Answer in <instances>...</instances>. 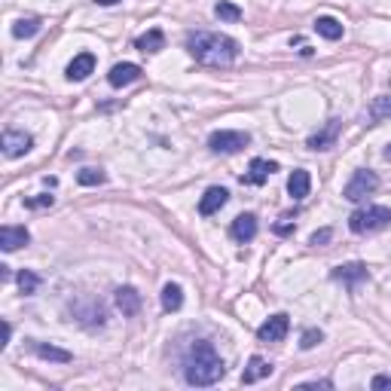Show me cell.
<instances>
[{"mask_svg":"<svg viewBox=\"0 0 391 391\" xmlns=\"http://www.w3.org/2000/svg\"><path fill=\"white\" fill-rule=\"evenodd\" d=\"M187 49L199 64L208 68H229L239 58V43L227 34H214V31H196L187 37Z\"/></svg>","mask_w":391,"mask_h":391,"instance_id":"1","label":"cell"},{"mask_svg":"<svg viewBox=\"0 0 391 391\" xmlns=\"http://www.w3.org/2000/svg\"><path fill=\"white\" fill-rule=\"evenodd\" d=\"M223 373H227V367H223L220 355L214 352V346L205 343V339H196L184 357V379L196 388H205L220 382Z\"/></svg>","mask_w":391,"mask_h":391,"instance_id":"2","label":"cell"},{"mask_svg":"<svg viewBox=\"0 0 391 391\" xmlns=\"http://www.w3.org/2000/svg\"><path fill=\"white\" fill-rule=\"evenodd\" d=\"M388 223H391V208H385V205H367V208H357V211H352V218H348V229H352L355 236H367V232L385 229Z\"/></svg>","mask_w":391,"mask_h":391,"instance_id":"3","label":"cell"},{"mask_svg":"<svg viewBox=\"0 0 391 391\" xmlns=\"http://www.w3.org/2000/svg\"><path fill=\"white\" fill-rule=\"evenodd\" d=\"M379 190V178H376V171H370V169H357L352 174V180L346 184L343 190V196L348 199V202H364L367 196H373Z\"/></svg>","mask_w":391,"mask_h":391,"instance_id":"4","label":"cell"},{"mask_svg":"<svg viewBox=\"0 0 391 391\" xmlns=\"http://www.w3.org/2000/svg\"><path fill=\"white\" fill-rule=\"evenodd\" d=\"M248 144H251V135H248V131L220 129V131H211V138H208V147H211L214 153H239V150H245Z\"/></svg>","mask_w":391,"mask_h":391,"instance_id":"5","label":"cell"},{"mask_svg":"<svg viewBox=\"0 0 391 391\" xmlns=\"http://www.w3.org/2000/svg\"><path fill=\"white\" fill-rule=\"evenodd\" d=\"M0 147H3V156H10V159H19V156H24L31 147H34V138H31L28 131L6 129L3 138H0Z\"/></svg>","mask_w":391,"mask_h":391,"instance_id":"6","label":"cell"},{"mask_svg":"<svg viewBox=\"0 0 391 391\" xmlns=\"http://www.w3.org/2000/svg\"><path fill=\"white\" fill-rule=\"evenodd\" d=\"M287 330H290V318L285 312H278V315H272L266 324H260L257 339H260V343H281V339L287 336Z\"/></svg>","mask_w":391,"mask_h":391,"instance_id":"7","label":"cell"},{"mask_svg":"<svg viewBox=\"0 0 391 391\" xmlns=\"http://www.w3.org/2000/svg\"><path fill=\"white\" fill-rule=\"evenodd\" d=\"M330 276H334V281H343L346 287H357L361 281H367L370 272H367V263H346V266H336Z\"/></svg>","mask_w":391,"mask_h":391,"instance_id":"8","label":"cell"},{"mask_svg":"<svg viewBox=\"0 0 391 391\" xmlns=\"http://www.w3.org/2000/svg\"><path fill=\"white\" fill-rule=\"evenodd\" d=\"M227 199H229V193L223 187H208L205 196L199 199V214H202V218H211V214H218L220 208L227 205Z\"/></svg>","mask_w":391,"mask_h":391,"instance_id":"9","label":"cell"},{"mask_svg":"<svg viewBox=\"0 0 391 391\" xmlns=\"http://www.w3.org/2000/svg\"><path fill=\"white\" fill-rule=\"evenodd\" d=\"M135 80H141V68L131 62H122V64H113L111 73H107V83L113 89H122V86H131Z\"/></svg>","mask_w":391,"mask_h":391,"instance_id":"10","label":"cell"},{"mask_svg":"<svg viewBox=\"0 0 391 391\" xmlns=\"http://www.w3.org/2000/svg\"><path fill=\"white\" fill-rule=\"evenodd\" d=\"M339 129H343V122H339V120H330L321 131H315V135L306 141V147H309V150H330V147L336 144V138H339Z\"/></svg>","mask_w":391,"mask_h":391,"instance_id":"11","label":"cell"},{"mask_svg":"<svg viewBox=\"0 0 391 391\" xmlns=\"http://www.w3.org/2000/svg\"><path fill=\"white\" fill-rule=\"evenodd\" d=\"M92 71H95V55L92 52H80V55H73V62L68 64L64 77H68L71 83H83Z\"/></svg>","mask_w":391,"mask_h":391,"instance_id":"12","label":"cell"},{"mask_svg":"<svg viewBox=\"0 0 391 391\" xmlns=\"http://www.w3.org/2000/svg\"><path fill=\"white\" fill-rule=\"evenodd\" d=\"M28 242H31V232L24 227H3L0 229V248H3L6 254L19 251V248H24Z\"/></svg>","mask_w":391,"mask_h":391,"instance_id":"13","label":"cell"},{"mask_svg":"<svg viewBox=\"0 0 391 391\" xmlns=\"http://www.w3.org/2000/svg\"><path fill=\"white\" fill-rule=\"evenodd\" d=\"M257 229H260V227H257L254 214H239V218L232 220V227H229V236L236 239V242L245 245V242H251V239L257 236Z\"/></svg>","mask_w":391,"mask_h":391,"instance_id":"14","label":"cell"},{"mask_svg":"<svg viewBox=\"0 0 391 391\" xmlns=\"http://www.w3.org/2000/svg\"><path fill=\"white\" fill-rule=\"evenodd\" d=\"M278 171V162H269V159H254L251 165H248V174H245V184H254L260 187L269 180V174Z\"/></svg>","mask_w":391,"mask_h":391,"instance_id":"15","label":"cell"},{"mask_svg":"<svg viewBox=\"0 0 391 391\" xmlns=\"http://www.w3.org/2000/svg\"><path fill=\"white\" fill-rule=\"evenodd\" d=\"M116 309H120L126 318H131V315H138L141 312V294L135 287H120L116 290Z\"/></svg>","mask_w":391,"mask_h":391,"instance_id":"16","label":"cell"},{"mask_svg":"<svg viewBox=\"0 0 391 391\" xmlns=\"http://www.w3.org/2000/svg\"><path fill=\"white\" fill-rule=\"evenodd\" d=\"M266 376H272V364L266 361V357L254 355L251 361H248L245 373H242V382H245V385H254V382H260V379H266Z\"/></svg>","mask_w":391,"mask_h":391,"instance_id":"17","label":"cell"},{"mask_svg":"<svg viewBox=\"0 0 391 391\" xmlns=\"http://www.w3.org/2000/svg\"><path fill=\"white\" fill-rule=\"evenodd\" d=\"M309 190H312V178H309V171L306 169H297L287 178V193H290V199H297V202L309 196Z\"/></svg>","mask_w":391,"mask_h":391,"instance_id":"18","label":"cell"},{"mask_svg":"<svg viewBox=\"0 0 391 391\" xmlns=\"http://www.w3.org/2000/svg\"><path fill=\"white\" fill-rule=\"evenodd\" d=\"M135 46L141 49V52H150V55H153V52H159V49H165V34H162L159 28H150L147 34H141V37L135 40Z\"/></svg>","mask_w":391,"mask_h":391,"instance_id":"19","label":"cell"},{"mask_svg":"<svg viewBox=\"0 0 391 391\" xmlns=\"http://www.w3.org/2000/svg\"><path fill=\"white\" fill-rule=\"evenodd\" d=\"M315 31H318L324 40H339L343 37V24H339L334 15H318V19H315Z\"/></svg>","mask_w":391,"mask_h":391,"instance_id":"20","label":"cell"},{"mask_svg":"<svg viewBox=\"0 0 391 391\" xmlns=\"http://www.w3.org/2000/svg\"><path fill=\"white\" fill-rule=\"evenodd\" d=\"M180 306H184V290H180V285L169 281V285L162 287V309L165 312H178Z\"/></svg>","mask_w":391,"mask_h":391,"instance_id":"21","label":"cell"},{"mask_svg":"<svg viewBox=\"0 0 391 391\" xmlns=\"http://www.w3.org/2000/svg\"><path fill=\"white\" fill-rule=\"evenodd\" d=\"M37 357H43V361H58V364H68L73 361L71 352H64V348H55V346H43V343H31Z\"/></svg>","mask_w":391,"mask_h":391,"instance_id":"22","label":"cell"},{"mask_svg":"<svg viewBox=\"0 0 391 391\" xmlns=\"http://www.w3.org/2000/svg\"><path fill=\"white\" fill-rule=\"evenodd\" d=\"M370 120H373V122L391 120V98H388V95L373 98V104H370Z\"/></svg>","mask_w":391,"mask_h":391,"instance_id":"23","label":"cell"},{"mask_svg":"<svg viewBox=\"0 0 391 391\" xmlns=\"http://www.w3.org/2000/svg\"><path fill=\"white\" fill-rule=\"evenodd\" d=\"M40 31V19H34V15H28V19H19L13 24V37H19V40H24V37H34Z\"/></svg>","mask_w":391,"mask_h":391,"instance_id":"24","label":"cell"},{"mask_svg":"<svg viewBox=\"0 0 391 391\" xmlns=\"http://www.w3.org/2000/svg\"><path fill=\"white\" fill-rule=\"evenodd\" d=\"M214 15H218L220 22H239V19H242V10H239V6H232V3H227V0H220V3L214 6Z\"/></svg>","mask_w":391,"mask_h":391,"instance_id":"25","label":"cell"},{"mask_svg":"<svg viewBox=\"0 0 391 391\" xmlns=\"http://www.w3.org/2000/svg\"><path fill=\"white\" fill-rule=\"evenodd\" d=\"M77 180L83 187H98V184H104V171H98V169H80L77 171Z\"/></svg>","mask_w":391,"mask_h":391,"instance_id":"26","label":"cell"},{"mask_svg":"<svg viewBox=\"0 0 391 391\" xmlns=\"http://www.w3.org/2000/svg\"><path fill=\"white\" fill-rule=\"evenodd\" d=\"M321 339H324L321 330H318V327H309L303 336H299V348H303V352H309V348H315V346L321 343Z\"/></svg>","mask_w":391,"mask_h":391,"instance_id":"27","label":"cell"},{"mask_svg":"<svg viewBox=\"0 0 391 391\" xmlns=\"http://www.w3.org/2000/svg\"><path fill=\"white\" fill-rule=\"evenodd\" d=\"M19 287H22V294H34V290L40 287V278L34 276V272H19Z\"/></svg>","mask_w":391,"mask_h":391,"instance_id":"28","label":"cell"},{"mask_svg":"<svg viewBox=\"0 0 391 391\" xmlns=\"http://www.w3.org/2000/svg\"><path fill=\"white\" fill-rule=\"evenodd\" d=\"M276 232H278V236H290V232H294V218H290V214H285V218L276 223Z\"/></svg>","mask_w":391,"mask_h":391,"instance_id":"29","label":"cell"},{"mask_svg":"<svg viewBox=\"0 0 391 391\" xmlns=\"http://www.w3.org/2000/svg\"><path fill=\"white\" fill-rule=\"evenodd\" d=\"M55 199L52 196H37V199H24V205L28 208H52Z\"/></svg>","mask_w":391,"mask_h":391,"instance_id":"30","label":"cell"},{"mask_svg":"<svg viewBox=\"0 0 391 391\" xmlns=\"http://www.w3.org/2000/svg\"><path fill=\"white\" fill-rule=\"evenodd\" d=\"M330 236H334V232H330V229H321V232H315V236L309 239V245L321 248V245H327V242H330Z\"/></svg>","mask_w":391,"mask_h":391,"instance_id":"31","label":"cell"},{"mask_svg":"<svg viewBox=\"0 0 391 391\" xmlns=\"http://www.w3.org/2000/svg\"><path fill=\"white\" fill-rule=\"evenodd\" d=\"M370 388H385V391H391V376H382V373H379V376H373V382H370Z\"/></svg>","mask_w":391,"mask_h":391,"instance_id":"32","label":"cell"},{"mask_svg":"<svg viewBox=\"0 0 391 391\" xmlns=\"http://www.w3.org/2000/svg\"><path fill=\"white\" fill-rule=\"evenodd\" d=\"M303 388H334V382H330V379H321V382H306Z\"/></svg>","mask_w":391,"mask_h":391,"instance_id":"33","label":"cell"},{"mask_svg":"<svg viewBox=\"0 0 391 391\" xmlns=\"http://www.w3.org/2000/svg\"><path fill=\"white\" fill-rule=\"evenodd\" d=\"M98 6H113V3H120V0H95Z\"/></svg>","mask_w":391,"mask_h":391,"instance_id":"34","label":"cell"},{"mask_svg":"<svg viewBox=\"0 0 391 391\" xmlns=\"http://www.w3.org/2000/svg\"><path fill=\"white\" fill-rule=\"evenodd\" d=\"M385 159H391V144L385 147Z\"/></svg>","mask_w":391,"mask_h":391,"instance_id":"35","label":"cell"}]
</instances>
